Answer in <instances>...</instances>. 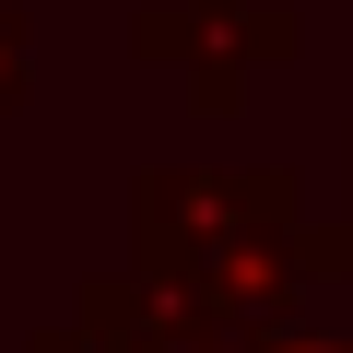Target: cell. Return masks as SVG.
I'll return each mask as SVG.
<instances>
[{"mask_svg":"<svg viewBox=\"0 0 353 353\" xmlns=\"http://www.w3.org/2000/svg\"><path fill=\"white\" fill-rule=\"evenodd\" d=\"M271 353H353V341H271Z\"/></svg>","mask_w":353,"mask_h":353,"instance_id":"6da1fadb","label":"cell"}]
</instances>
